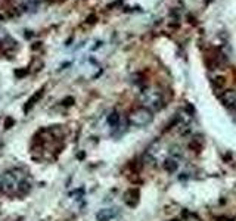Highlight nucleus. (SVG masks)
Returning <instances> with one entry per match:
<instances>
[{"mask_svg":"<svg viewBox=\"0 0 236 221\" xmlns=\"http://www.w3.org/2000/svg\"><path fill=\"white\" fill-rule=\"evenodd\" d=\"M118 214V211L115 208H105V209H101L96 215L98 221H111L112 218H115Z\"/></svg>","mask_w":236,"mask_h":221,"instance_id":"2","label":"nucleus"},{"mask_svg":"<svg viewBox=\"0 0 236 221\" xmlns=\"http://www.w3.org/2000/svg\"><path fill=\"white\" fill-rule=\"evenodd\" d=\"M152 120H154V115L148 108H137L130 114V122L137 127H145L151 124Z\"/></svg>","mask_w":236,"mask_h":221,"instance_id":"1","label":"nucleus"},{"mask_svg":"<svg viewBox=\"0 0 236 221\" xmlns=\"http://www.w3.org/2000/svg\"><path fill=\"white\" fill-rule=\"evenodd\" d=\"M189 147H191L192 150H195V152H201V150H202V143H201L199 140L193 139L191 143H189Z\"/></svg>","mask_w":236,"mask_h":221,"instance_id":"6","label":"nucleus"},{"mask_svg":"<svg viewBox=\"0 0 236 221\" xmlns=\"http://www.w3.org/2000/svg\"><path fill=\"white\" fill-rule=\"evenodd\" d=\"M223 102H224V105H227V106H233L235 103H236V93H233V92H226L224 95H223Z\"/></svg>","mask_w":236,"mask_h":221,"instance_id":"3","label":"nucleus"},{"mask_svg":"<svg viewBox=\"0 0 236 221\" xmlns=\"http://www.w3.org/2000/svg\"><path fill=\"white\" fill-rule=\"evenodd\" d=\"M118 121H120V115H118L117 112H112L109 117H108V124L111 127H117L118 125Z\"/></svg>","mask_w":236,"mask_h":221,"instance_id":"5","label":"nucleus"},{"mask_svg":"<svg viewBox=\"0 0 236 221\" xmlns=\"http://www.w3.org/2000/svg\"><path fill=\"white\" fill-rule=\"evenodd\" d=\"M171 221H180V220H177V218H176V220H171Z\"/></svg>","mask_w":236,"mask_h":221,"instance_id":"7","label":"nucleus"},{"mask_svg":"<svg viewBox=\"0 0 236 221\" xmlns=\"http://www.w3.org/2000/svg\"><path fill=\"white\" fill-rule=\"evenodd\" d=\"M177 162L174 161V159H167L164 162V168H165V171H168V172H176L177 171Z\"/></svg>","mask_w":236,"mask_h":221,"instance_id":"4","label":"nucleus"}]
</instances>
